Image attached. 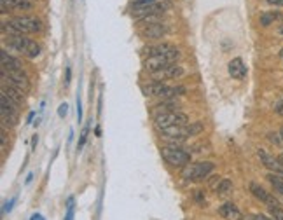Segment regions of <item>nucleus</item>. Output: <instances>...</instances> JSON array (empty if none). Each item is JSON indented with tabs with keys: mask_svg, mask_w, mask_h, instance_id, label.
Returning a JSON list of instances; mask_svg holds the SVG:
<instances>
[{
	"mask_svg": "<svg viewBox=\"0 0 283 220\" xmlns=\"http://www.w3.org/2000/svg\"><path fill=\"white\" fill-rule=\"evenodd\" d=\"M154 109L158 114H163V112H173L175 109H178V103H176L175 100H168V102H163V103H159V105H156Z\"/></svg>",
	"mask_w": 283,
	"mask_h": 220,
	"instance_id": "24",
	"label": "nucleus"
},
{
	"mask_svg": "<svg viewBox=\"0 0 283 220\" xmlns=\"http://www.w3.org/2000/svg\"><path fill=\"white\" fill-rule=\"evenodd\" d=\"M255 220H275L273 217H268V215H262V213H257V215H254Z\"/></svg>",
	"mask_w": 283,
	"mask_h": 220,
	"instance_id": "33",
	"label": "nucleus"
},
{
	"mask_svg": "<svg viewBox=\"0 0 283 220\" xmlns=\"http://www.w3.org/2000/svg\"><path fill=\"white\" fill-rule=\"evenodd\" d=\"M214 171V163L210 161H199V163H191L182 169V176L185 180H191V182H199V180H205L210 173Z\"/></svg>",
	"mask_w": 283,
	"mask_h": 220,
	"instance_id": "6",
	"label": "nucleus"
},
{
	"mask_svg": "<svg viewBox=\"0 0 283 220\" xmlns=\"http://www.w3.org/2000/svg\"><path fill=\"white\" fill-rule=\"evenodd\" d=\"M65 220H74V198H68V201H66Z\"/></svg>",
	"mask_w": 283,
	"mask_h": 220,
	"instance_id": "25",
	"label": "nucleus"
},
{
	"mask_svg": "<svg viewBox=\"0 0 283 220\" xmlns=\"http://www.w3.org/2000/svg\"><path fill=\"white\" fill-rule=\"evenodd\" d=\"M280 135H282V140H283V128L280 129Z\"/></svg>",
	"mask_w": 283,
	"mask_h": 220,
	"instance_id": "43",
	"label": "nucleus"
},
{
	"mask_svg": "<svg viewBox=\"0 0 283 220\" xmlns=\"http://www.w3.org/2000/svg\"><path fill=\"white\" fill-rule=\"evenodd\" d=\"M269 212H271V217L275 220H283V210L282 208H271Z\"/></svg>",
	"mask_w": 283,
	"mask_h": 220,
	"instance_id": "28",
	"label": "nucleus"
},
{
	"mask_svg": "<svg viewBox=\"0 0 283 220\" xmlns=\"http://www.w3.org/2000/svg\"><path fill=\"white\" fill-rule=\"evenodd\" d=\"M250 192L259 199V201L264 203V205L268 206L269 210H271V208H280L278 199H276L273 194H269L266 189H262L261 185H257V183H250Z\"/></svg>",
	"mask_w": 283,
	"mask_h": 220,
	"instance_id": "10",
	"label": "nucleus"
},
{
	"mask_svg": "<svg viewBox=\"0 0 283 220\" xmlns=\"http://www.w3.org/2000/svg\"><path fill=\"white\" fill-rule=\"evenodd\" d=\"M154 122L159 129L171 128V126H185L189 124V117L180 112V110H173V112H163L154 117Z\"/></svg>",
	"mask_w": 283,
	"mask_h": 220,
	"instance_id": "7",
	"label": "nucleus"
},
{
	"mask_svg": "<svg viewBox=\"0 0 283 220\" xmlns=\"http://www.w3.org/2000/svg\"><path fill=\"white\" fill-rule=\"evenodd\" d=\"M166 89H168V86L163 84V82H159V81H152V82H149V84L142 86V93H144L145 96H158V98H163Z\"/></svg>",
	"mask_w": 283,
	"mask_h": 220,
	"instance_id": "16",
	"label": "nucleus"
},
{
	"mask_svg": "<svg viewBox=\"0 0 283 220\" xmlns=\"http://www.w3.org/2000/svg\"><path fill=\"white\" fill-rule=\"evenodd\" d=\"M77 121L82 122V103H81V98L77 96Z\"/></svg>",
	"mask_w": 283,
	"mask_h": 220,
	"instance_id": "30",
	"label": "nucleus"
},
{
	"mask_svg": "<svg viewBox=\"0 0 283 220\" xmlns=\"http://www.w3.org/2000/svg\"><path fill=\"white\" fill-rule=\"evenodd\" d=\"M66 114H68V105H66V103H61L58 109V115L59 117H65Z\"/></svg>",
	"mask_w": 283,
	"mask_h": 220,
	"instance_id": "29",
	"label": "nucleus"
},
{
	"mask_svg": "<svg viewBox=\"0 0 283 220\" xmlns=\"http://www.w3.org/2000/svg\"><path fill=\"white\" fill-rule=\"evenodd\" d=\"M88 131H89V124L84 128V131L81 133V140H79V143H77V149L81 151L82 147H84V143H86V138H88Z\"/></svg>",
	"mask_w": 283,
	"mask_h": 220,
	"instance_id": "26",
	"label": "nucleus"
},
{
	"mask_svg": "<svg viewBox=\"0 0 283 220\" xmlns=\"http://www.w3.org/2000/svg\"><path fill=\"white\" fill-rule=\"evenodd\" d=\"M14 203H16V198H12V199H11V201H9V203H5V208H4V213H5V212H7V210H9V212H11V210H12V205H14Z\"/></svg>",
	"mask_w": 283,
	"mask_h": 220,
	"instance_id": "34",
	"label": "nucleus"
},
{
	"mask_svg": "<svg viewBox=\"0 0 283 220\" xmlns=\"http://www.w3.org/2000/svg\"><path fill=\"white\" fill-rule=\"evenodd\" d=\"M278 161H280V163H282V165H283V154H280V156H278Z\"/></svg>",
	"mask_w": 283,
	"mask_h": 220,
	"instance_id": "42",
	"label": "nucleus"
},
{
	"mask_svg": "<svg viewBox=\"0 0 283 220\" xmlns=\"http://www.w3.org/2000/svg\"><path fill=\"white\" fill-rule=\"evenodd\" d=\"M166 32H168V26L158 21V23H149V25L142 30V35H144L145 39H161Z\"/></svg>",
	"mask_w": 283,
	"mask_h": 220,
	"instance_id": "15",
	"label": "nucleus"
},
{
	"mask_svg": "<svg viewBox=\"0 0 283 220\" xmlns=\"http://www.w3.org/2000/svg\"><path fill=\"white\" fill-rule=\"evenodd\" d=\"M30 220H44V217H42L41 213H33L32 219H30Z\"/></svg>",
	"mask_w": 283,
	"mask_h": 220,
	"instance_id": "36",
	"label": "nucleus"
},
{
	"mask_svg": "<svg viewBox=\"0 0 283 220\" xmlns=\"http://www.w3.org/2000/svg\"><path fill=\"white\" fill-rule=\"evenodd\" d=\"M180 75H184V68L178 65H170V66H166V68L159 70V72L152 73V77L159 82L168 81V79H176V77H180Z\"/></svg>",
	"mask_w": 283,
	"mask_h": 220,
	"instance_id": "12",
	"label": "nucleus"
},
{
	"mask_svg": "<svg viewBox=\"0 0 283 220\" xmlns=\"http://www.w3.org/2000/svg\"><path fill=\"white\" fill-rule=\"evenodd\" d=\"M5 44L9 49L16 53H21L26 58H37L41 55V46L37 42H33L32 39H26L25 35H7L5 37Z\"/></svg>",
	"mask_w": 283,
	"mask_h": 220,
	"instance_id": "2",
	"label": "nucleus"
},
{
	"mask_svg": "<svg viewBox=\"0 0 283 220\" xmlns=\"http://www.w3.org/2000/svg\"><path fill=\"white\" fill-rule=\"evenodd\" d=\"M203 131V122L196 121V122H189L185 126H171V128L161 129V133L170 140H185L189 136H196Z\"/></svg>",
	"mask_w": 283,
	"mask_h": 220,
	"instance_id": "5",
	"label": "nucleus"
},
{
	"mask_svg": "<svg viewBox=\"0 0 283 220\" xmlns=\"http://www.w3.org/2000/svg\"><path fill=\"white\" fill-rule=\"evenodd\" d=\"M171 49H173L171 44H158V46H152V48H149L145 55H147V56H158V55H165V53L171 51Z\"/></svg>",
	"mask_w": 283,
	"mask_h": 220,
	"instance_id": "23",
	"label": "nucleus"
},
{
	"mask_svg": "<svg viewBox=\"0 0 283 220\" xmlns=\"http://www.w3.org/2000/svg\"><path fill=\"white\" fill-rule=\"evenodd\" d=\"M275 110H276V114L283 115V100H280V102L276 103V105H275Z\"/></svg>",
	"mask_w": 283,
	"mask_h": 220,
	"instance_id": "31",
	"label": "nucleus"
},
{
	"mask_svg": "<svg viewBox=\"0 0 283 220\" xmlns=\"http://www.w3.org/2000/svg\"><path fill=\"white\" fill-rule=\"evenodd\" d=\"M232 182L229 178H222V180H219V183L215 185V191H217V194L219 196H227V194H231L232 192Z\"/></svg>",
	"mask_w": 283,
	"mask_h": 220,
	"instance_id": "20",
	"label": "nucleus"
},
{
	"mask_svg": "<svg viewBox=\"0 0 283 220\" xmlns=\"http://www.w3.org/2000/svg\"><path fill=\"white\" fill-rule=\"evenodd\" d=\"M280 18H282V14H280L278 11H266L264 14L261 16V25L262 26H269Z\"/></svg>",
	"mask_w": 283,
	"mask_h": 220,
	"instance_id": "21",
	"label": "nucleus"
},
{
	"mask_svg": "<svg viewBox=\"0 0 283 220\" xmlns=\"http://www.w3.org/2000/svg\"><path fill=\"white\" fill-rule=\"evenodd\" d=\"M227 72L232 79H236V81H243V79L246 77V66H245V63H243V59L241 58L231 59L229 65H227Z\"/></svg>",
	"mask_w": 283,
	"mask_h": 220,
	"instance_id": "14",
	"label": "nucleus"
},
{
	"mask_svg": "<svg viewBox=\"0 0 283 220\" xmlns=\"http://www.w3.org/2000/svg\"><path fill=\"white\" fill-rule=\"evenodd\" d=\"M37 142H39V136L35 135V136L32 138V149H35V147H37Z\"/></svg>",
	"mask_w": 283,
	"mask_h": 220,
	"instance_id": "37",
	"label": "nucleus"
},
{
	"mask_svg": "<svg viewBox=\"0 0 283 220\" xmlns=\"http://www.w3.org/2000/svg\"><path fill=\"white\" fill-rule=\"evenodd\" d=\"M180 58V51L176 48H173L171 51L165 53V55H158V56H147L144 61V68L149 73H156L159 70L166 68L170 65H175L176 59Z\"/></svg>",
	"mask_w": 283,
	"mask_h": 220,
	"instance_id": "3",
	"label": "nucleus"
},
{
	"mask_svg": "<svg viewBox=\"0 0 283 220\" xmlns=\"http://www.w3.org/2000/svg\"><path fill=\"white\" fill-rule=\"evenodd\" d=\"M41 21L32 16H16L2 25V30L7 32L9 35H28V33L41 32Z\"/></svg>",
	"mask_w": 283,
	"mask_h": 220,
	"instance_id": "1",
	"label": "nucleus"
},
{
	"mask_svg": "<svg viewBox=\"0 0 283 220\" xmlns=\"http://www.w3.org/2000/svg\"><path fill=\"white\" fill-rule=\"evenodd\" d=\"M219 213L224 217L226 220H243V213L234 203H226L219 208Z\"/></svg>",
	"mask_w": 283,
	"mask_h": 220,
	"instance_id": "17",
	"label": "nucleus"
},
{
	"mask_svg": "<svg viewBox=\"0 0 283 220\" xmlns=\"http://www.w3.org/2000/svg\"><path fill=\"white\" fill-rule=\"evenodd\" d=\"M0 58H2V70H23L21 61L16 59L14 56L9 55L5 49H2L0 53Z\"/></svg>",
	"mask_w": 283,
	"mask_h": 220,
	"instance_id": "18",
	"label": "nucleus"
},
{
	"mask_svg": "<svg viewBox=\"0 0 283 220\" xmlns=\"http://www.w3.org/2000/svg\"><path fill=\"white\" fill-rule=\"evenodd\" d=\"M171 7L170 2H154V4L149 5H142V7H133V14L142 21V19H149V18H158L159 14L166 11V9Z\"/></svg>",
	"mask_w": 283,
	"mask_h": 220,
	"instance_id": "9",
	"label": "nucleus"
},
{
	"mask_svg": "<svg viewBox=\"0 0 283 220\" xmlns=\"http://www.w3.org/2000/svg\"><path fill=\"white\" fill-rule=\"evenodd\" d=\"M161 156L173 168H185L187 165H191V154L187 151H184L182 147L165 145L161 147Z\"/></svg>",
	"mask_w": 283,
	"mask_h": 220,
	"instance_id": "4",
	"label": "nucleus"
},
{
	"mask_svg": "<svg viewBox=\"0 0 283 220\" xmlns=\"http://www.w3.org/2000/svg\"><path fill=\"white\" fill-rule=\"evenodd\" d=\"M2 95L7 96L9 100H12L14 103H18V105H21L23 102V91H19V89H16L14 86H9V84H4L2 82Z\"/></svg>",
	"mask_w": 283,
	"mask_h": 220,
	"instance_id": "19",
	"label": "nucleus"
},
{
	"mask_svg": "<svg viewBox=\"0 0 283 220\" xmlns=\"http://www.w3.org/2000/svg\"><path fill=\"white\" fill-rule=\"evenodd\" d=\"M33 115H35V112H30V114H28V117H26V121H28V122H32Z\"/></svg>",
	"mask_w": 283,
	"mask_h": 220,
	"instance_id": "40",
	"label": "nucleus"
},
{
	"mask_svg": "<svg viewBox=\"0 0 283 220\" xmlns=\"http://www.w3.org/2000/svg\"><path fill=\"white\" fill-rule=\"evenodd\" d=\"M95 135H96V136H100V135H102V129H100L98 126H96V129H95Z\"/></svg>",
	"mask_w": 283,
	"mask_h": 220,
	"instance_id": "41",
	"label": "nucleus"
},
{
	"mask_svg": "<svg viewBox=\"0 0 283 220\" xmlns=\"http://www.w3.org/2000/svg\"><path fill=\"white\" fill-rule=\"evenodd\" d=\"M278 33H280V35H283V21L278 25Z\"/></svg>",
	"mask_w": 283,
	"mask_h": 220,
	"instance_id": "39",
	"label": "nucleus"
},
{
	"mask_svg": "<svg viewBox=\"0 0 283 220\" xmlns=\"http://www.w3.org/2000/svg\"><path fill=\"white\" fill-rule=\"evenodd\" d=\"M159 2V0H133V7H142V5H149Z\"/></svg>",
	"mask_w": 283,
	"mask_h": 220,
	"instance_id": "27",
	"label": "nucleus"
},
{
	"mask_svg": "<svg viewBox=\"0 0 283 220\" xmlns=\"http://www.w3.org/2000/svg\"><path fill=\"white\" fill-rule=\"evenodd\" d=\"M2 82L9 86H14L16 89L23 93H28L30 89V82L23 70H2Z\"/></svg>",
	"mask_w": 283,
	"mask_h": 220,
	"instance_id": "8",
	"label": "nucleus"
},
{
	"mask_svg": "<svg viewBox=\"0 0 283 220\" xmlns=\"http://www.w3.org/2000/svg\"><path fill=\"white\" fill-rule=\"evenodd\" d=\"M70 79H72V68L66 66V75H65V86L70 84Z\"/></svg>",
	"mask_w": 283,
	"mask_h": 220,
	"instance_id": "32",
	"label": "nucleus"
},
{
	"mask_svg": "<svg viewBox=\"0 0 283 220\" xmlns=\"http://www.w3.org/2000/svg\"><path fill=\"white\" fill-rule=\"evenodd\" d=\"M2 4V14L9 12V9H16V11H30L33 7L32 0H0Z\"/></svg>",
	"mask_w": 283,
	"mask_h": 220,
	"instance_id": "13",
	"label": "nucleus"
},
{
	"mask_svg": "<svg viewBox=\"0 0 283 220\" xmlns=\"http://www.w3.org/2000/svg\"><path fill=\"white\" fill-rule=\"evenodd\" d=\"M268 180H269V183L273 185V189H275V192H278V194L283 198V178H282V176L275 175V173H269Z\"/></svg>",
	"mask_w": 283,
	"mask_h": 220,
	"instance_id": "22",
	"label": "nucleus"
},
{
	"mask_svg": "<svg viewBox=\"0 0 283 220\" xmlns=\"http://www.w3.org/2000/svg\"><path fill=\"white\" fill-rule=\"evenodd\" d=\"M257 156H259V159L262 161V165H264L269 171L283 178V165L278 161V158H273L271 154H268V152L262 151V149H259V151H257Z\"/></svg>",
	"mask_w": 283,
	"mask_h": 220,
	"instance_id": "11",
	"label": "nucleus"
},
{
	"mask_svg": "<svg viewBox=\"0 0 283 220\" xmlns=\"http://www.w3.org/2000/svg\"><path fill=\"white\" fill-rule=\"evenodd\" d=\"M32 178H33V173H28V175H26V180H25L26 185H28V183L32 182Z\"/></svg>",
	"mask_w": 283,
	"mask_h": 220,
	"instance_id": "38",
	"label": "nucleus"
},
{
	"mask_svg": "<svg viewBox=\"0 0 283 220\" xmlns=\"http://www.w3.org/2000/svg\"><path fill=\"white\" fill-rule=\"evenodd\" d=\"M268 4L271 5H278V7H283V0H266Z\"/></svg>",
	"mask_w": 283,
	"mask_h": 220,
	"instance_id": "35",
	"label": "nucleus"
}]
</instances>
